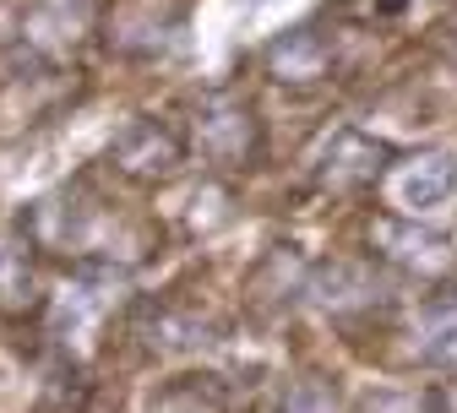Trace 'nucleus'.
Masks as SVG:
<instances>
[{"instance_id":"f257e3e1","label":"nucleus","mask_w":457,"mask_h":413,"mask_svg":"<svg viewBox=\"0 0 457 413\" xmlns=\"http://www.w3.org/2000/svg\"><path fill=\"white\" fill-rule=\"evenodd\" d=\"M392 202L403 207L409 218H425V212H441L452 196H457V158L452 153H414L392 169V180H386Z\"/></svg>"},{"instance_id":"f03ea898","label":"nucleus","mask_w":457,"mask_h":413,"mask_svg":"<svg viewBox=\"0 0 457 413\" xmlns=\"http://www.w3.org/2000/svg\"><path fill=\"white\" fill-rule=\"evenodd\" d=\"M109 158H114V169L137 174V180H163V174L180 163V136L163 120H153V114H142V120H131L120 136H114Z\"/></svg>"},{"instance_id":"7ed1b4c3","label":"nucleus","mask_w":457,"mask_h":413,"mask_svg":"<svg viewBox=\"0 0 457 413\" xmlns=\"http://www.w3.org/2000/svg\"><path fill=\"white\" fill-rule=\"evenodd\" d=\"M202 147L218 163H245L256 153V126H251V109L245 103H218L202 114Z\"/></svg>"},{"instance_id":"20e7f679","label":"nucleus","mask_w":457,"mask_h":413,"mask_svg":"<svg viewBox=\"0 0 457 413\" xmlns=\"http://www.w3.org/2000/svg\"><path fill=\"white\" fill-rule=\"evenodd\" d=\"M414 353H420V365H436V370L457 365V305H436V310L420 316Z\"/></svg>"},{"instance_id":"39448f33","label":"nucleus","mask_w":457,"mask_h":413,"mask_svg":"<svg viewBox=\"0 0 457 413\" xmlns=\"http://www.w3.org/2000/svg\"><path fill=\"white\" fill-rule=\"evenodd\" d=\"M33 267H28V251L0 240V310H22L33 300Z\"/></svg>"},{"instance_id":"423d86ee","label":"nucleus","mask_w":457,"mask_h":413,"mask_svg":"<svg viewBox=\"0 0 457 413\" xmlns=\"http://www.w3.org/2000/svg\"><path fill=\"white\" fill-rule=\"evenodd\" d=\"M153 413H218V402H212V397H202L196 386H180V392H169Z\"/></svg>"}]
</instances>
